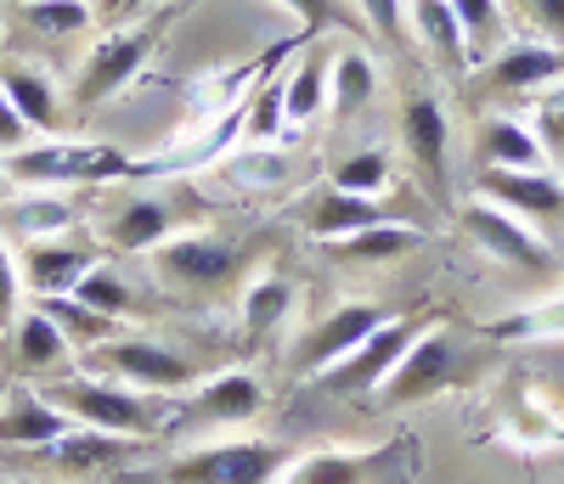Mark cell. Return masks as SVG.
Returning <instances> with one entry per match:
<instances>
[{"label": "cell", "mask_w": 564, "mask_h": 484, "mask_svg": "<svg viewBox=\"0 0 564 484\" xmlns=\"http://www.w3.org/2000/svg\"><path fill=\"white\" fill-rule=\"evenodd\" d=\"M0 175L12 191H74V186H113L141 175V164L113 141L79 135H34L29 147L0 153Z\"/></svg>", "instance_id": "cell-1"}, {"label": "cell", "mask_w": 564, "mask_h": 484, "mask_svg": "<svg viewBox=\"0 0 564 484\" xmlns=\"http://www.w3.org/2000/svg\"><path fill=\"white\" fill-rule=\"evenodd\" d=\"M159 282L175 287L186 299H226V294H243L254 249L226 231H170L159 249L148 254Z\"/></svg>", "instance_id": "cell-2"}, {"label": "cell", "mask_w": 564, "mask_h": 484, "mask_svg": "<svg viewBox=\"0 0 564 484\" xmlns=\"http://www.w3.org/2000/svg\"><path fill=\"white\" fill-rule=\"evenodd\" d=\"M57 411H68L79 428H108V433H130V440H153V433L170 428V400L164 395H141V389H124V383H108V377H57L45 389Z\"/></svg>", "instance_id": "cell-3"}, {"label": "cell", "mask_w": 564, "mask_h": 484, "mask_svg": "<svg viewBox=\"0 0 564 484\" xmlns=\"http://www.w3.org/2000/svg\"><path fill=\"white\" fill-rule=\"evenodd\" d=\"M170 18H175V7H164V12H153V18H141V23H119L113 34H102V40L79 57V74H74V90H68V108L90 113V108L113 102L119 90H130L135 74L153 63V52H159V40H164Z\"/></svg>", "instance_id": "cell-4"}, {"label": "cell", "mask_w": 564, "mask_h": 484, "mask_svg": "<svg viewBox=\"0 0 564 484\" xmlns=\"http://www.w3.org/2000/svg\"><path fill=\"white\" fill-rule=\"evenodd\" d=\"M79 366L90 377H108V383H124V389H141V395H164V400L198 389V366L181 350L159 344V338H141L135 327L108 338V344H97V350H85Z\"/></svg>", "instance_id": "cell-5"}, {"label": "cell", "mask_w": 564, "mask_h": 484, "mask_svg": "<svg viewBox=\"0 0 564 484\" xmlns=\"http://www.w3.org/2000/svg\"><path fill=\"white\" fill-rule=\"evenodd\" d=\"M289 462L294 451L276 440H215L198 451H181L164 468V484H276Z\"/></svg>", "instance_id": "cell-6"}, {"label": "cell", "mask_w": 564, "mask_h": 484, "mask_svg": "<svg viewBox=\"0 0 564 484\" xmlns=\"http://www.w3.org/2000/svg\"><path fill=\"white\" fill-rule=\"evenodd\" d=\"M423 327H430L423 316H390L379 332H367L345 361H334L327 372H316L311 383H316V389H327V395H345V400L379 395V383L395 372V361L412 350V338H417Z\"/></svg>", "instance_id": "cell-7"}, {"label": "cell", "mask_w": 564, "mask_h": 484, "mask_svg": "<svg viewBox=\"0 0 564 484\" xmlns=\"http://www.w3.org/2000/svg\"><path fill=\"white\" fill-rule=\"evenodd\" d=\"M276 484H412V446H372V451H311L282 468Z\"/></svg>", "instance_id": "cell-8"}, {"label": "cell", "mask_w": 564, "mask_h": 484, "mask_svg": "<svg viewBox=\"0 0 564 484\" xmlns=\"http://www.w3.org/2000/svg\"><path fill=\"white\" fill-rule=\"evenodd\" d=\"M452 377H457V344H452V332L423 327L412 338V350L395 361V372L379 383V400L384 406H417V400L452 389Z\"/></svg>", "instance_id": "cell-9"}, {"label": "cell", "mask_w": 564, "mask_h": 484, "mask_svg": "<svg viewBox=\"0 0 564 484\" xmlns=\"http://www.w3.org/2000/svg\"><path fill=\"white\" fill-rule=\"evenodd\" d=\"M401 141H406V164L435 191V204H446L452 198V124H446V108L435 96H406Z\"/></svg>", "instance_id": "cell-10"}, {"label": "cell", "mask_w": 564, "mask_h": 484, "mask_svg": "<svg viewBox=\"0 0 564 484\" xmlns=\"http://www.w3.org/2000/svg\"><path fill=\"white\" fill-rule=\"evenodd\" d=\"M384 321H390V310H379V305H339L334 316H322L311 332H300L289 366H294L300 377H316V372H327L334 361H345L361 338L379 332Z\"/></svg>", "instance_id": "cell-11"}, {"label": "cell", "mask_w": 564, "mask_h": 484, "mask_svg": "<svg viewBox=\"0 0 564 484\" xmlns=\"http://www.w3.org/2000/svg\"><path fill=\"white\" fill-rule=\"evenodd\" d=\"M90 265H97V242H79V237L23 242V249H18V271H23V294L29 299H63V294H74Z\"/></svg>", "instance_id": "cell-12"}, {"label": "cell", "mask_w": 564, "mask_h": 484, "mask_svg": "<svg viewBox=\"0 0 564 484\" xmlns=\"http://www.w3.org/2000/svg\"><path fill=\"white\" fill-rule=\"evenodd\" d=\"M457 220H463V231L475 237L491 260H502V265H513V271H531V276H536V271L553 265V254L525 231V220H513L508 209H497V204H486V198H475Z\"/></svg>", "instance_id": "cell-13"}, {"label": "cell", "mask_w": 564, "mask_h": 484, "mask_svg": "<svg viewBox=\"0 0 564 484\" xmlns=\"http://www.w3.org/2000/svg\"><path fill=\"white\" fill-rule=\"evenodd\" d=\"M480 198L508 209L513 220H564V180L542 169H480Z\"/></svg>", "instance_id": "cell-14"}, {"label": "cell", "mask_w": 564, "mask_h": 484, "mask_svg": "<svg viewBox=\"0 0 564 484\" xmlns=\"http://www.w3.org/2000/svg\"><path fill=\"white\" fill-rule=\"evenodd\" d=\"M170 231H175V204H164L159 191H124L102 220V242L119 254H153Z\"/></svg>", "instance_id": "cell-15"}, {"label": "cell", "mask_w": 564, "mask_h": 484, "mask_svg": "<svg viewBox=\"0 0 564 484\" xmlns=\"http://www.w3.org/2000/svg\"><path fill=\"white\" fill-rule=\"evenodd\" d=\"M141 446L148 440H130V433H108V428H68L63 440H52L45 451H34L45 468H57V473H108L119 462H135Z\"/></svg>", "instance_id": "cell-16"}, {"label": "cell", "mask_w": 564, "mask_h": 484, "mask_svg": "<svg viewBox=\"0 0 564 484\" xmlns=\"http://www.w3.org/2000/svg\"><path fill=\"white\" fill-rule=\"evenodd\" d=\"M74 428V417L68 411H57L52 400H45L40 389H18L0 400V451H45L52 440H63V433Z\"/></svg>", "instance_id": "cell-17"}, {"label": "cell", "mask_w": 564, "mask_h": 484, "mask_svg": "<svg viewBox=\"0 0 564 484\" xmlns=\"http://www.w3.org/2000/svg\"><path fill=\"white\" fill-rule=\"evenodd\" d=\"M486 90H547L564 79V45L553 40H513L486 63Z\"/></svg>", "instance_id": "cell-18"}, {"label": "cell", "mask_w": 564, "mask_h": 484, "mask_svg": "<svg viewBox=\"0 0 564 484\" xmlns=\"http://www.w3.org/2000/svg\"><path fill=\"white\" fill-rule=\"evenodd\" d=\"M0 90H7V102L18 108V119H23L34 135H63V130H68L63 90H57V79H45L40 68L0 63Z\"/></svg>", "instance_id": "cell-19"}, {"label": "cell", "mask_w": 564, "mask_h": 484, "mask_svg": "<svg viewBox=\"0 0 564 484\" xmlns=\"http://www.w3.org/2000/svg\"><path fill=\"white\" fill-rule=\"evenodd\" d=\"M74 226H79V209L63 198V191H12L7 209H0V237H12L18 249L23 242L68 237Z\"/></svg>", "instance_id": "cell-20"}, {"label": "cell", "mask_w": 564, "mask_h": 484, "mask_svg": "<svg viewBox=\"0 0 564 484\" xmlns=\"http://www.w3.org/2000/svg\"><path fill=\"white\" fill-rule=\"evenodd\" d=\"M260 406H265L260 377H254V372H243V366H231V372L204 377L186 411H193L198 422H249V417H260Z\"/></svg>", "instance_id": "cell-21"}, {"label": "cell", "mask_w": 564, "mask_h": 484, "mask_svg": "<svg viewBox=\"0 0 564 484\" xmlns=\"http://www.w3.org/2000/svg\"><path fill=\"white\" fill-rule=\"evenodd\" d=\"M12 29L45 45H63L79 40L90 23H97V0H7Z\"/></svg>", "instance_id": "cell-22"}, {"label": "cell", "mask_w": 564, "mask_h": 484, "mask_svg": "<svg viewBox=\"0 0 564 484\" xmlns=\"http://www.w3.org/2000/svg\"><path fill=\"white\" fill-rule=\"evenodd\" d=\"M406 7H412V34H417L423 52L435 57V68L452 74V79H463L468 74V40L457 29L452 0H406Z\"/></svg>", "instance_id": "cell-23"}, {"label": "cell", "mask_w": 564, "mask_h": 484, "mask_svg": "<svg viewBox=\"0 0 564 484\" xmlns=\"http://www.w3.org/2000/svg\"><path fill=\"white\" fill-rule=\"evenodd\" d=\"M327 74H334V52L316 40L300 45V63L294 74L282 79V113H289V124H316L327 113Z\"/></svg>", "instance_id": "cell-24"}, {"label": "cell", "mask_w": 564, "mask_h": 484, "mask_svg": "<svg viewBox=\"0 0 564 484\" xmlns=\"http://www.w3.org/2000/svg\"><path fill=\"white\" fill-rule=\"evenodd\" d=\"M379 220H390V209H384L379 198H356V191H339V186L311 191V204H305V231L322 237V242L350 237V231L379 226Z\"/></svg>", "instance_id": "cell-25"}, {"label": "cell", "mask_w": 564, "mask_h": 484, "mask_svg": "<svg viewBox=\"0 0 564 484\" xmlns=\"http://www.w3.org/2000/svg\"><path fill=\"white\" fill-rule=\"evenodd\" d=\"M12 361L23 366V372H57V366H68L74 361V344L57 332V321L45 316L40 305H23V316L12 321Z\"/></svg>", "instance_id": "cell-26"}, {"label": "cell", "mask_w": 564, "mask_h": 484, "mask_svg": "<svg viewBox=\"0 0 564 484\" xmlns=\"http://www.w3.org/2000/svg\"><path fill=\"white\" fill-rule=\"evenodd\" d=\"M294 305H300V287H294L289 276L265 271V276H249V282H243V294H238V321H243L249 338H265V332H282V327H289Z\"/></svg>", "instance_id": "cell-27"}, {"label": "cell", "mask_w": 564, "mask_h": 484, "mask_svg": "<svg viewBox=\"0 0 564 484\" xmlns=\"http://www.w3.org/2000/svg\"><path fill=\"white\" fill-rule=\"evenodd\" d=\"M423 242V226H401V220H379V226H361L350 237H334L327 254L339 265H384V260H401Z\"/></svg>", "instance_id": "cell-28"}, {"label": "cell", "mask_w": 564, "mask_h": 484, "mask_svg": "<svg viewBox=\"0 0 564 484\" xmlns=\"http://www.w3.org/2000/svg\"><path fill=\"white\" fill-rule=\"evenodd\" d=\"M475 153H480V169H542L547 164L542 141L520 119H486L475 130Z\"/></svg>", "instance_id": "cell-29"}, {"label": "cell", "mask_w": 564, "mask_h": 484, "mask_svg": "<svg viewBox=\"0 0 564 484\" xmlns=\"http://www.w3.org/2000/svg\"><path fill=\"white\" fill-rule=\"evenodd\" d=\"M372 96H379V63H372L361 45L334 52V74H327V113H334V119H356Z\"/></svg>", "instance_id": "cell-30"}, {"label": "cell", "mask_w": 564, "mask_h": 484, "mask_svg": "<svg viewBox=\"0 0 564 484\" xmlns=\"http://www.w3.org/2000/svg\"><path fill=\"white\" fill-rule=\"evenodd\" d=\"M45 316L57 321V332L74 344V355H85V350H97V344H108V338H119V332H130V321H119V316H102V310H90V305H79L74 294H63V299H34Z\"/></svg>", "instance_id": "cell-31"}, {"label": "cell", "mask_w": 564, "mask_h": 484, "mask_svg": "<svg viewBox=\"0 0 564 484\" xmlns=\"http://www.w3.org/2000/svg\"><path fill=\"white\" fill-rule=\"evenodd\" d=\"M282 130H289V113H282V85L265 74V79H254V90L243 96L238 135L249 141V147H276Z\"/></svg>", "instance_id": "cell-32"}, {"label": "cell", "mask_w": 564, "mask_h": 484, "mask_svg": "<svg viewBox=\"0 0 564 484\" xmlns=\"http://www.w3.org/2000/svg\"><path fill=\"white\" fill-rule=\"evenodd\" d=\"M395 180V164L384 147H356L334 164V175H327V186H339V191H356V198H379V191H390Z\"/></svg>", "instance_id": "cell-33"}, {"label": "cell", "mask_w": 564, "mask_h": 484, "mask_svg": "<svg viewBox=\"0 0 564 484\" xmlns=\"http://www.w3.org/2000/svg\"><path fill=\"white\" fill-rule=\"evenodd\" d=\"M74 299H79V305H90V310H102V316H119V321H124V316L135 310V287H130L113 265H102V260H97V265H90V271L79 276Z\"/></svg>", "instance_id": "cell-34"}, {"label": "cell", "mask_w": 564, "mask_h": 484, "mask_svg": "<svg viewBox=\"0 0 564 484\" xmlns=\"http://www.w3.org/2000/svg\"><path fill=\"white\" fill-rule=\"evenodd\" d=\"M457 12V29L468 40V63L491 52V40L502 34V0H452Z\"/></svg>", "instance_id": "cell-35"}, {"label": "cell", "mask_w": 564, "mask_h": 484, "mask_svg": "<svg viewBox=\"0 0 564 484\" xmlns=\"http://www.w3.org/2000/svg\"><path fill=\"white\" fill-rule=\"evenodd\" d=\"M282 175H289V164H282V153H265V147L238 153L231 164H220V180L238 186V191H271Z\"/></svg>", "instance_id": "cell-36"}, {"label": "cell", "mask_w": 564, "mask_h": 484, "mask_svg": "<svg viewBox=\"0 0 564 484\" xmlns=\"http://www.w3.org/2000/svg\"><path fill=\"white\" fill-rule=\"evenodd\" d=\"M271 7H289L294 18H300V34L305 40H316V34H327V29H345V34H367L361 29V18H350L339 0H271Z\"/></svg>", "instance_id": "cell-37"}, {"label": "cell", "mask_w": 564, "mask_h": 484, "mask_svg": "<svg viewBox=\"0 0 564 484\" xmlns=\"http://www.w3.org/2000/svg\"><path fill=\"white\" fill-rule=\"evenodd\" d=\"M361 29L379 34L384 45H406V0H356Z\"/></svg>", "instance_id": "cell-38"}, {"label": "cell", "mask_w": 564, "mask_h": 484, "mask_svg": "<svg viewBox=\"0 0 564 484\" xmlns=\"http://www.w3.org/2000/svg\"><path fill=\"white\" fill-rule=\"evenodd\" d=\"M23 271H18V249L7 237H0V338L12 332V321L23 316Z\"/></svg>", "instance_id": "cell-39"}, {"label": "cell", "mask_w": 564, "mask_h": 484, "mask_svg": "<svg viewBox=\"0 0 564 484\" xmlns=\"http://www.w3.org/2000/svg\"><path fill=\"white\" fill-rule=\"evenodd\" d=\"M491 338H525V332H564V299L542 305V310H525V316H508V321H491L486 327Z\"/></svg>", "instance_id": "cell-40"}, {"label": "cell", "mask_w": 564, "mask_h": 484, "mask_svg": "<svg viewBox=\"0 0 564 484\" xmlns=\"http://www.w3.org/2000/svg\"><path fill=\"white\" fill-rule=\"evenodd\" d=\"M34 141V130L18 119V108L7 102V90H0V153H18V147H29Z\"/></svg>", "instance_id": "cell-41"}, {"label": "cell", "mask_w": 564, "mask_h": 484, "mask_svg": "<svg viewBox=\"0 0 564 484\" xmlns=\"http://www.w3.org/2000/svg\"><path fill=\"white\" fill-rule=\"evenodd\" d=\"M525 18H531L547 40H564V0H525Z\"/></svg>", "instance_id": "cell-42"}, {"label": "cell", "mask_w": 564, "mask_h": 484, "mask_svg": "<svg viewBox=\"0 0 564 484\" xmlns=\"http://www.w3.org/2000/svg\"><path fill=\"white\" fill-rule=\"evenodd\" d=\"M141 0H102L97 7V18H108V23H124V12H135Z\"/></svg>", "instance_id": "cell-43"}]
</instances>
